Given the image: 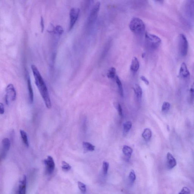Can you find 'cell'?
Returning a JSON list of instances; mask_svg holds the SVG:
<instances>
[{
  "label": "cell",
  "mask_w": 194,
  "mask_h": 194,
  "mask_svg": "<svg viewBox=\"0 0 194 194\" xmlns=\"http://www.w3.org/2000/svg\"><path fill=\"white\" fill-rule=\"evenodd\" d=\"M31 69L35 80V84L40 92L46 106L48 109H50L51 107V102L46 85L37 67L34 64H32Z\"/></svg>",
  "instance_id": "1"
},
{
  "label": "cell",
  "mask_w": 194,
  "mask_h": 194,
  "mask_svg": "<svg viewBox=\"0 0 194 194\" xmlns=\"http://www.w3.org/2000/svg\"><path fill=\"white\" fill-rule=\"evenodd\" d=\"M184 17L187 22L192 26L194 24V1H186L183 7Z\"/></svg>",
  "instance_id": "2"
},
{
  "label": "cell",
  "mask_w": 194,
  "mask_h": 194,
  "mask_svg": "<svg viewBox=\"0 0 194 194\" xmlns=\"http://www.w3.org/2000/svg\"><path fill=\"white\" fill-rule=\"evenodd\" d=\"M130 30L134 34H143L145 30V24L141 19L137 17L132 18L129 24Z\"/></svg>",
  "instance_id": "3"
},
{
  "label": "cell",
  "mask_w": 194,
  "mask_h": 194,
  "mask_svg": "<svg viewBox=\"0 0 194 194\" xmlns=\"http://www.w3.org/2000/svg\"><path fill=\"white\" fill-rule=\"evenodd\" d=\"M145 39L147 47L153 50L157 48L161 43V39L158 36L150 33L145 34Z\"/></svg>",
  "instance_id": "4"
},
{
  "label": "cell",
  "mask_w": 194,
  "mask_h": 194,
  "mask_svg": "<svg viewBox=\"0 0 194 194\" xmlns=\"http://www.w3.org/2000/svg\"><path fill=\"white\" fill-rule=\"evenodd\" d=\"M179 48L180 54L182 56L187 55L188 49V43L185 36L181 34L179 36Z\"/></svg>",
  "instance_id": "5"
},
{
  "label": "cell",
  "mask_w": 194,
  "mask_h": 194,
  "mask_svg": "<svg viewBox=\"0 0 194 194\" xmlns=\"http://www.w3.org/2000/svg\"><path fill=\"white\" fill-rule=\"evenodd\" d=\"M6 92L5 102L7 105H8L9 99L12 101H15L17 97V93L13 85L11 84L8 85L6 88Z\"/></svg>",
  "instance_id": "6"
},
{
  "label": "cell",
  "mask_w": 194,
  "mask_h": 194,
  "mask_svg": "<svg viewBox=\"0 0 194 194\" xmlns=\"http://www.w3.org/2000/svg\"><path fill=\"white\" fill-rule=\"evenodd\" d=\"M80 10L78 8H72L70 10L69 12V30H71L74 26L76 22L79 17Z\"/></svg>",
  "instance_id": "7"
},
{
  "label": "cell",
  "mask_w": 194,
  "mask_h": 194,
  "mask_svg": "<svg viewBox=\"0 0 194 194\" xmlns=\"http://www.w3.org/2000/svg\"><path fill=\"white\" fill-rule=\"evenodd\" d=\"M46 167V172L48 174H51L54 170L55 164L53 158L51 156H48L46 159L44 161Z\"/></svg>",
  "instance_id": "8"
},
{
  "label": "cell",
  "mask_w": 194,
  "mask_h": 194,
  "mask_svg": "<svg viewBox=\"0 0 194 194\" xmlns=\"http://www.w3.org/2000/svg\"><path fill=\"white\" fill-rule=\"evenodd\" d=\"M101 6V2H97L91 9L89 17V21L92 22L94 21L98 17Z\"/></svg>",
  "instance_id": "9"
},
{
  "label": "cell",
  "mask_w": 194,
  "mask_h": 194,
  "mask_svg": "<svg viewBox=\"0 0 194 194\" xmlns=\"http://www.w3.org/2000/svg\"><path fill=\"white\" fill-rule=\"evenodd\" d=\"M11 147V142L8 138H4L2 141L1 156L2 157H5L6 153L10 150Z\"/></svg>",
  "instance_id": "10"
},
{
  "label": "cell",
  "mask_w": 194,
  "mask_h": 194,
  "mask_svg": "<svg viewBox=\"0 0 194 194\" xmlns=\"http://www.w3.org/2000/svg\"><path fill=\"white\" fill-rule=\"evenodd\" d=\"M179 76L182 79H188L190 77V73L185 63H182L179 72Z\"/></svg>",
  "instance_id": "11"
},
{
  "label": "cell",
  "mask_w": 194,
  "mask_h": 194,
  "mask_svg": "<svg viewBox=\"0 0 194 194\" xmlns=\"http://www.w3.org/2000/svg\"><path fill=\"white\" fill-rule=\"evenodd\" d=\"M26 177L24 175L20 179V181H19L18 194H26Z\"/></svg>",
  "instance_id": "12"
},
{
  "label": "cell",
  "mask_w": 194,
  "mask_h": 194,
  "mask_svg": "<svg viewBox=\"0 0 194 194\" xmlns=\"http://www.w3.org/2000/svg\"><path fill=\"white\" fill-rule=\"evenodd\" d=\"M167 166L168 168L172 169L176 166L177 162L175 158L173 155L168 152L167 154Z\"/></svg>",
  "instance_id": "13"
},
{
  "label": "cell",
  "mask_w": 194,
  "mask_h": 194,
  "mask_svg": "<svg viewBox=\"0 0 194 194\" xmlns=\"http://www.w3.org/2000/svg\"><path fill=\"white\" fill-rule=\"evenodd\" d=\"M27 86H28V91H29V101L30 103H33L34 101V92L33 89L31 86V82L29 77H27Z\"/></svg>",
  "instance_id": "14"
},
{
  "label": "cell",
  "mask_w": 194,
  "mask_h": 194,
  "mask_svg": "<svg viewBox=\"0 0 194 194\" xmlns=\"http://www.w3.org/2000/svg\"><path fill=\"white\" fill-rule=\"evenodd\" d=\"M140 67L139 62L136 57L133 58L131 65V69L134 72H136L139 70Z\"/></svg>",
  "instance_id": "15"
},
{
  "label": "cell",
  "mask_w": 194,
  "mask_h": 194,
  "mask_svg": "<svg viewBox=\"0 0 194 194\" xmlns=\"http://www.w3.org/2000/svg\"><path fill=\"white\" fill-rule=\"evenodd\" d=\"M123 152L128 159H129L131 157L132 154L133 152V150L131 147L125 145L123 147Z\"/></svg>",
  "instance_id": "16"
},
{
  "label": "cell",
  "mask_w": 194,
  "mask_h": 194,
  "mask_svg": "<svg viewBox=\"0 0 194 194\" xmlns=\"http://www.w3.org/2000/svg\"><path fill=\"white\" fill-rule=\"evenodd\" d=\"M152 133L151 129L149 128H145L142 133V136L146 141H148L151 138Z\"/></svg>",
  "instance_id": "17"
},
{
  "label": "cell",
  "mask_w": 194,
  "mask_h": 194,
  "mask_svg": "<svg viewBox=\"0 0 194 194\" xmlns=\"http://www.w3.org/2000/svg\"><path fill=\"white\" fill-rule=\"evenodd\" d=\"M20 134L21 137L22 139V141L25 145L27 147L29 146V142L27 138V134L26 132L22 130H21L20 131Z\"/></svg>",
  "instance_id": "18"
},
{
  "label": "cell",
  "mask_w": 194,
  "mask_h": 194,
  "mask_svg": "<svg viewBox=\"0 0 194 194\" xmlns=\"http://www.w3.org/2000/svg\"><path fill=\"white\" fill-rule=\"evenodd\" d=\"M134 90L138 99H141L142 96V90L139 85L135 84L134 86Z\"/></svg>",
  "instance_id": "19"
},
{
  "label": "cell",
  "mask_w": 194,
  "mask_h": 194,
  "mask_svg": "<svg viewBox=\"0 0 194 194\" xmlns=\"http://www.w3.org/2000/svg\"><path fill=\"white\" fill-rule=\"evenodd\" d=\"M83 146L85 151H93L95 149V146L88 142H83Z\"/></svg>",
  "instance_id": "20"
},
{
  "label": "cell",
  "mask_w": 194,
  "mask_h": 194,
  "mask_svg": "<svg viewBox=\"0 0 194 194\" xmlns=\"http://www.w3.org/2000/svg\"><path fill=\"white\" fill-rule=\"evenodd\" d=\"M132 127V123L130 121H127L123 124V134L126 135L130 131Z\"/></svg>",
  "instance_id": "21"
},
{
  "label": "cell",
  "mask_w": 194,
  "mask_h": 194,
  "mask_svg": "<svg viewBox=\"0 0 194 194\" xmlns=\"http://www.w3.org/2000/svg\"><path fill=\"white\" fill-rule=\"evenodd\" d=\"M115 80L116 84L118 85L119 94L121 96H123V86H122L121 80L118 76H116V77Z\"/></svg>",
  "instance_id": "22"
},
{
  "label": "cell",
  "mask_w": 194,
  "mask_h": 194,
  "mask_svg": "<svg viewBox=\"0 0 194 194\" xmlns=\"http://www.w3.org/2000/svg\"><path fill=\"white\" fill-rule=\"evenodd\" d=\"M116 74V69L114 67H111L109 69L107 73V77L110 79H114L115 78Z\"/></svg>",
  "instance_id": "23"
},
{
  "label": "cell",
  "mask_w": 194,
  "mask_h": 194,
  "mask_svg": "<svg viewBox=\"0 0 194 194\" xmlns=\"http://www.w3.org/2000/svg\"><path fill=\"white\" fill-rule=\"evenodd\" d=\"M170 104L169 102H165L163 103L161 108V110L164 113H166L169 111L170 108Z\"/></svg>",
  "instance_id": "24"
},
{
  "label": "cell",
  "mask_w": 194,
  "mask_h": 194,
  "mask_svg": "<svg viewBox=\"0 0 194 194\" xmlns=\"http://www.w3.org/2000/svg\"><path fill=\"white\" fill-rule=\"evenodd\" d=\"M62 166L61 168L63 170L65 171H68L70 170L71 168V166L69 164L67 163L65 161H63L62 162Z\"/></svg>",
  "instance_id": "25"
},
{
  "label": "cell",
  "mask_w": 194,
  "mask_h": 194,
  "mask_svg": "<svg viewBox=\"0 0 194 194\" xmlns=\"http://www.w3.org/2000/svg\"><path fill=\"white\" fill-rule=\"evenodd\" d=\"M78 186L79 189L83 193H85L86 191V185L84 183L81 182H78Z\"/></svg>",
  "instance_id": "26"
},
{
  "label": "cell",
  "mask_w": 194,
  "mask_h": 194,
  "mask_svg": "<svg viewBox=\"0 0 194 194\" xmlns=\"http://www.w3.org/2000/svg\"><path fill=\"white\" fill-rule=\"evenodd\" d=\"M190 101L191 102H193L194 101V82L190 90Z\"/></svg>",
  "instance_id": "27"
},
{
  "label": "cell",
  "mask_w": 194,
  "mask_h": 194,
  "mask_svg": "<svg viewBox=\"0 0 194 194\" xmlns=\"http://www.w3.org/2000/svg\"><path fill=\"white\" fill-rule=\"evenodd\" d=\"M129 180L131 183H133L135 182L136 179V175L135 173V171L133 170H132L131 172L130 173L129 175Z\"/></svg>",
  "instance_id": "28"
},
{
  "label": "cell",
  "mask_w": 194,
  "mask_h": 194,
  "mask_svg": "<svg viewBox=\"0 0 194 194\" xmlns=\"http://www.w3.org/2000/svg\"><path fill=\"white\" fill-rule=\"evenodd\" d=\"M55 33L58 35H61L63 32V30L62 27L60 26H57L54 27V31Z\"/></svg>",
  "instance_id": "29"
},
{
  "label": "cell",
  "mask_w": 194,
  "mask_h": 194,
  "mask_svg": "<svg viewBox=\"0 0 194 194\" xmlns=\"http://www.w3.org/2000/svg\"><path fill=\"white\" fill-rule=\"evenodd\" d=\"M109 168V163L106 161H104L102 165V168H103V171L104 174H107L108 172V169Z\"/></svg>",
  "instance_id": "30"
},
{
  "label": "cell",
  "mask_w": 194,
  "mask_h": 194,
  "mask_svg": "<svg viewBox=\"0 0 194 194\" xmlns=\"http://www.w3.org/2000/svg\"><path fill=\"white\" fill-rule=\"evenodd\" d=\"M115 107L116 109L118 111V112L119 115L121 117H122L123 116V111H122V109L121 108V107L119 103H116L115 104Z\"/></svg>",
  "instance_id": "31"
},
{
  "label": "cell",
  "mask_w": 194,
  "mask_h": 194,
  "mask_svg": "<svg viewBox=\"0 0 194 194\" xmlns=\"http://www.w3.org/2000/svg\"><path fill=\"white\" fill-rule=\"evenodd\" d=\"M178 194H191L190 190L187 187H184Z\"/></svg>",
  "instance_id": "32"
},
{
  "label": "cell",
  "mask_w": 194,
  "mask_h": 194,
  "mask_svg": "<svg viewBox=\"0 0 194 194\" xmlns=\"http://www.w3.org/2000/svg\"><path fill=\"white\" fill-rule=\"evenodd\" d=\"M5 112L4 107L2 103H0V114L1 115L4 114Z\"/></svg>",
  "instance_id": "33"
},
{
  "label": "cell",
  "mask_w": 194,
  "mask_h": 194,
  "mask_svg": "<svg viewBox=\"0 0 194 194\" xmlns=\"http://www.w3.org/2000/svg\"><path fill=\"white\" fill-rule=\"evenodd\" d=\"M140 78L147 85L149 84V81L144 76H141Z\"/></svg>",
  "instance_id": "34"
},
{
  "label": "cell",
  "mask_w": 194,
  "mask_h": 194,
  "mask_svg": "<svg viewBox=\"0 0 194 194\" xmlns=\"http://www.w3.org/2000/svg\"><path fill=\"white\" fill-rule=\"evenodd\" d=\"M40 24H41L42 31V32H43V31L44 29V19L42 17H41V23H40Z\"/></svg>",
  "instance_id": "35"
}]
</instances>
